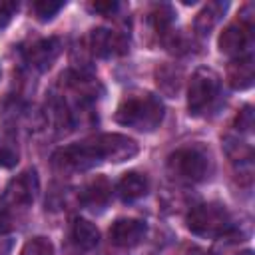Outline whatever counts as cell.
I'll return each instance as SVG.
<instances>
[{"label": "cell", "mask_w": 255, "mask_h": 255, "mask_svg": "<svg viewBox=\"0 0 255 255\" xmlns=\"http://www.w3.org/2000/svg\"><path fill=\"white\" fill-rule=\"evenodd\" d=\"M114 120L139 131H153L163 120V104L149 92L129 94L120 102Z\"/></svg>", "instance_id": "obj_1"}, {"label": "cell", "mask_w": 255, "mask_h": 255, "mask_svg": "<svg viewBox=\"0 0 255 255\" xmlns=\"http://www.w3.org/2000/svg\"><path fill=\"white\" fill-rule=\"evenodd\" d=\"M187 229L199 237H221L231 229V217L221 203H199L187 213Z\"/></svg>", "instance_id": "obj_2"}, {"label": "cell", "mask_w": 255, "mask_h": 255, "mask_svg": "<svg viewBox=\"0 0 255 255\" xmlns=\"http://www.w3.org/2000/svg\"><path fill=\"white\" fill-rule=\"evenodd\" d=\"M221 86V78L211 68H197L187 86V110L193 116L205 112L211 102L217 98Z\"/></svg>", "instance_id": "obj_3"}, {"label": "cell", "mask_w": 255, "mask_h": 255, "mask_svg": "<svg viewBox=\"0 0 255 255\" xmlns=\"http://www.w3.org/2000/svg\"><path fill=\"white\" fill-rule=\"evenodd\" d=\"M167 169L177 179L197 183L207 175L209 157L201 147H181L167 157Z\"/></svg>", "instance_id": "obj_4"}, {"label": "cell", "mask_w": 255, "mask_h": 255, "mask_svg": "<svg viewBox=\"0 0 255 255\" xmlns=\"http://www.w3.org/2000/svg\"><path fill=\"white\" fill-rule=\"evenodd\" d=\"M98 159L100 161H128L131 159L133 155H137L139 147L137 143L124 135V133H100V135H94V137H88Z\"/></svg>", "instance_id": "obj_5"}, {"label": "cell", "mask_w": 255, "mask_h": 255, "mask_svg": "<svg viewBox=\"0 0 255 255\" xmlns=\"http://www.w3.org/2000/svg\"><path fill=\"white\" fill-rule=\"evenodd\" d=\"M52 161L62 171L64 169L66 171H84V169H90L96 163H100V159H98V155H96L90 139H84V141H78V143L60 147L52 155Z\"/></svg>", "instance_id": "obj_6"}, {"label": "cell", "mask_w": 255, "mask_h": 255, "mask_svg": "<svg viewBox=\"0 0 255 255\" xmlns=\"http://www.w3.org/2000/svg\"><path fill=\"white\" fill-rule=\"evenodd\" d=\"M38 189H40V181L36 169H26L6 185L2 201L6 207H28L34 203Z\"/></svg>", "instance_id": "obj_7"}, {"label": "cell", "mask_w": 255, "mask_h": 255, "mask_svg": "<svg viewBox=\"0 0 255 255\" xmlns=\"http://www.w3.org/2000/svg\"><path fill=\"white\" fill-rule=\"evenodd\" d=\"M128 38L124 34H118L108 28H96L90 32L88 38V50L90 54L98 58H112L128 52Z\"/></svg>", "instance_id": "obj_8"}, {"label": "cell", "mask_w": 255, "mask_h": 255, "mask_svg": "<svg viewBox=\"0 0 255 255\" xmlns=\"http://www.w3.org/2000/svg\"><path fill=\"white\" fill-rule=\"evenodd\" d=\"M60 52H62L60 38L50 36V38L34 40L28 48H24V58L32 68H36L38 72H44L58 60Z\"/></svg>", "instance_id": "obj_9"}, {"label": "cell", "mask_w": 255, "mask_h": 255, "mask_svg": "<svg viewBox=\"0 0 255 255\" xmlns=\"http://www.w3.org/2000/svg\"><path fill=\"white\" fill-rule=\"evenodd\" d=\"M251 38H253V26L243 24V22H233L229 24L221 36H219V50L227 56L239 58L245 54V50L251 46Z\"/></svg>", "instance_id": "obj_10"}, {"label": "cell", "mask_w": 255, "mask_h": 255, "mask_svg": "<svg viewBox=\"0 0 255 255\" xmlns=\"http://www.w3.org/2000/svg\"><path fill=\"white\" fill-rule=\"evenodd\" d=\"M147 233V225L141 219L124 217L112 223L110 227V241L116 247H135Z\"/></svg>", "instance_id": "obj_11"}, {"label": "cell", "mask_w": 255, "mask_h": 255, "mask_svg": "<svg viewBox=\"0 0 255 255\" xmlns=\"http://www.w3.org/2000/svg\"><path fill=\"white\" fill-rule=\"evenodd\" d=\"M110 197H112V183L104 175L90 179L80 191V203L92 211H102L110 203Z\"/></svg>", "instance_id": "obj_12"}, {"label": "cell", "mask_w": 255, "mask_h": 255, "mask_svg": "<svg viewBox=\"0 0 255 255\" xmlns=\"http://www.w3.org/2000/svg\"><path fill=\"white\" fill-rule=\"evenodd\" d=\"M227 82L233 90H247V88L253 86V82H255V64H253L251 54L231 60V64L227 66Z\"/></svg>", "instance_id": "obj_13"}, {"label": "cell", "mask_w": 255, "mask_h": 255, "mask_svg": "<svg viewBox=\"0 0 255 255\" xmlns=\"http://www.w3.org/2000/svg\"><path fill=\"white\" fill-rule=\"evenodd\" d=\"M227 8H229V2H225V0H223V2H221V0L207 2V4L199 10V14L195 16V22H193L195 32L201 34V36L209 34V32L217 26V22L223 18V14L227 12Z\"/></svg>", "instance_id": "obj_14"}, {"label": "cell", "mask_w": 255, "mask_h": 255, "mask_svg": "<svg viewBox=\"0 0 255 255\" xmlns=\"http://www.w3.org/2000/svg\"><path fill=\"white\" fill-rule=\"evenodd\" d=\"M149 189V181L143 173L139 171H128L124 173V177L118 181V195L124 199V201H135L139 197H143Z\"/></svg>", "instance_id": "obj_15"}, {"label": "cell", "mask_w": 255, "mask_h": 255, "mask_svg": "<svg viewBox=\"0 0 255 255\" xmlns=\"http://www.w3.org/2000/svg\"><path fill=\"white\" fill-rule=\"evenodd\" d=\"M72 239H74V243L80 249L90 251V249L98 247V243H100V231H98V227L92 221H88L84 217H76L74 219V225H72Z\"/></svg>", "instance_id": "obj_16"}, {"label": "cell", "mask_w": 255, "mask_h": 255, "mask_svg": "<svg viewBox=\"0 0 255 255\" xmlns=\"http://www.w3.org/2000/svg\"><path fill=\"white\" fill-rule=\"evenodd\" d=\"M18 161H20V147L14 129L0 128V165L10 169Z\"/></svg>", "instance_id": "obj_17"}, {"label": "cell", "mask_w": 255, "mask_h": 255, "mask_svg": "<svg viewBox=\"0 0 255 255\" xmlns=\"http://www.w3.org/2000/svg\"><path fill=\"white\" fill-rule=\"evenodd\" d=\"M155 82L163 94L175 96L181 86V70H175L173 66H161L155 70Z\"/></svg>", "instance_id": "obj_18"}, {"label": "cell", "mask_w": 255, "mask_h": 255, "mask_svg": "<svg viewBox=\"0 0 255 255\" xmlns=\"http://www.w3.org/2000/svg\"><path fill=\"white\" fill-rule=\"evenodd\" d=\"M173 16H175V14H173V8H171L169 4H155V6L149 10L147 20H149L151 28H153L157 34L165 36V34L169 32L171 24H173Z\"/></svg>", "instance_id": "obj_19"}, {"label": "cell", "mask_w": 255, "mask_h": 255, "mask_svg": "<svg viewBox=\"0 0 255 255\" xmlns=\"http://www.w3.org/2000/svg\"><path fill=\"white\" fill-rule=\"evenodd\" d=\"M62 8H64V2H60V0H36V2H32V10L40 22L52 20Z\"/></svg>", "instance_id": "obj_20"}, {"label": "cell", "mask_w": 255, "mask_h": 255, "mask_svg": "<svg viewBox=\"0 0 255 255\" xmlns=\"http://www.w3.org/2000/svg\"><path fill=\"white\" fill-rule=\"evenodd\" d=\"M20 255H54V245L46 237H34L22 247Z\"/></svg>", "instance_id": "obj_21"}, {"label": "cell", "mask_w": 255, "mask_h": 255, "mask_svg": "<svg viewBox=\"0 0 255 255\" xmlns=\"http://www.w3.org/2000/svg\"><path fill=\"white\" fill-rule=\"evenodd\" d=\"M235 128L239 131H251V128H253V108L251 106L241 108V112L235 118Z\"/></svg>", "instance_id": "obj_22"}, {"label": "cell", "mask_w": 255, "mask_h": 255, "mask_svg": "<svg viewBox=\"0 0 255 255\" xmlns=\"http://www.w3.org/2000/svg\"><path fill=\"white\" fill-rule=\"evenodd\" d=\"M16 12H18V2H12V0H0V28L8 26Z\"/></svg>", "instance_id": "obj_23"}, {"label": "cell", "mask_w": 255, "mask_h": 255, "mask_svg": "<svg viewBox=\"0 0 255 255\" xmlns=\"http://www.w3.org/2000/svg\"><path fill=\"white\" fill-rule=\"evenodd\" d=\"M88 10H90V12H96V14H102V16H110V14H114V12L118 10V2H114V0L90 2V4H88Z\"/></svg>", "instance_id": "obj_24"}, {"label": "cell", "mask_w": 255, "mask_h": 255, "mask_svg": "<svg viewBox=\"0 0 255 255\" xmlns=\"http://www.w3.org/2000/svg\"><path fill=\"white\" fill-rule=\"evenodd\" d=\"M10 249H12V241L6 237V233L0 235V255H8Z\"/></svg>", "instance_id": "obj_25"}, {"label": "cell", "mask_w": 255, "mask_h": 255, "mask_svg": "<svg viewBox=\"0 0 255 255\" xmlns=\"http://www.w3.org/2000/svg\"><path fill=\"white\" fill-rule=\"evenodd\" d=\"M237 255H253V251L247 249V251H241V253H237Z\"/></svg>", "instance_id": "obj_26"}]
</instances>
